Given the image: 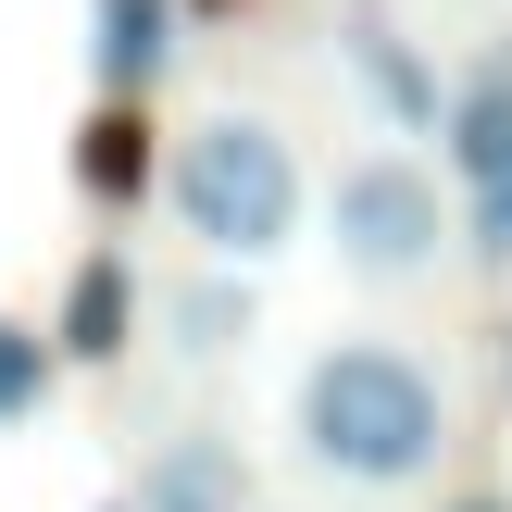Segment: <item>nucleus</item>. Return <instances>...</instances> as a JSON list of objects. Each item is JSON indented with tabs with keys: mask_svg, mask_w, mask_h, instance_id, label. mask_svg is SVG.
Segmentation results:
<instances>
[{
	"mask_svg": "<svg viewBox=\"0 0 512 512\" xmlns=\"http://www.w3.org/2000/svg\"><path fill=\"white\" fill-rule=\"evenodd\" d=\"M438 138H450V163H463V188H488L512 163V50H488V63L438 100Z\"/></svg>",
	"mask_w": 512,
	"mask_h": 512,
	"instance_id": "obj_4",
	"label": "nucleus"
},
{
	"mask_svg": "<svg viewBox=\"0 0 512 512\" xmlns=\"http://www.w3.org/2000/svg\"><path fill=\"white\" fill-rule=\"evenodd\" d=\"M475 512H488V500H475Z\"/></svg>",
	"mask_w": 512,
	"mask_h": 512,
	"instance_id": "obj_14",
	"label": "nucleus"
},
{
	"mask_svg": "<svg viewBox=\"0 0 512 512\" xmlns=\"http://www.w3.org/2000/svg\"><path fill=\"white\" fill-rule=\"evenodd\" d=\"M325 225H338V263H350V275H388V288H400V275H425V263H438L450 200H438V175H425V163L375 150V163H350V175H338Z\"/></svg>",
	"mask_w": 512,
	"mask_h": 512,
	"instance_id": "obj_3",
	"label": "nucleus"
},
{
	"mask_svg": "<svg viewBox=\"0 0 512 512\" xmlns=\"http://www.w3.org/2000/svg\"><path fill=\"white\" fill-rule=\"evenodd\" d=\"M163 50H175V0H100L88 63H100V88H113V100H138L150 75H163Z\"/></svg>",
	"mask_w": 512,
	"mask_h": 512,
	"instance_id": "obj_6",
	"label": "nucleus"
},
{
	"mask_svg": "<svg viewBox=\"0 0 512 512\" xmlns=\"http://www.w3.org/2000/svg\"><path fill=\"white\" fill-rule=\"evenodd\" d=\"M238 500H250L238 438H175L163 463L138 475V512H238Z\"/></svg>",
	"mask_w": 512,
	"mask_h": 512,
	"instance_id": "obj_5",
	"label": "nucleus"
},
{
	"mask_svg": "<svg viewBox=\"0 0 512 512\" xmlns=\"http://www.w3.org/2000/svg\"><path fill=\"white\" fill-rule=\"evenodd\" d=\"M238 338H250V288H238V275L175 288V350H238Z\"/></svg>",
	"mask_w": 512,
	"mask_h": 512,
	"instance_id": "obj_10",
	"label": "nucleus"
},
{
	"mask_svg": "<svg viewBox=\"0 0 512 512\" xmlns=\"http://www.w3.org/2000/svg\"><path fill=\"white\" fill-rule=\"evenodd\" d=\"M500 388H512V338H500Z\"/></svg>",
	"mask_w": 512,
	"mask_h": 512,
	"instance_id": "obj_13",
	"label": "nucleus"
},
{
	"mask_svg": "<svg viewBox=\"0 0 512 512\" xmlns=\"http://www.w3.org/2000/svg\"><path fill=\"white\" fill-rule=\"evenodd\" d=\"M175 213H188V238L213 250V263H263V250L300 238V150L275 138L263 113H213L175 138Z\"/></svg>",
	"mask_w": 512,
	"mask_h": 512,
	"instance_id": "obj_2",
	"label": "nucleus"
},
{
	"mask_svg": "<svg viewBox=\"0 0 512 512\" xmlns=\"http://www.w3.org/2000/svg\"><path fill=\"white\" fill-rule=\"evenodd\" d=\"M63 350H75V363H113V350H125V263H113V250L75 275V300H63Z\"/></svg>",
	"mask_w": 512,
	"mask_h": 512,
	"instance_id": "obj_9",
	"label": "nucleus"
},
{
	"mask_svg": "<svg viewBox=\"0 0 512 512\" xmlns=\"http://www.w3.org/2000/svg\"><path fill=\"white\" fill-rule=\"evenodd\" d=\"M38 388H50V338L0 313V425H13V413H38Z\"/></svg>",
	"mask_w": 512,
	"mask_h": 512,
	"instance_id": "obj_11",
	"label": "nucleus"
},
{
	"mask_svg": "<svg viewBox=\"0 0 512 512\" xmlns=\"http://www.w3.org/2000/svg\"><path fill=\"white\" fill-rule=\"evenodd\" d=\"M350 63H363V88L388 100V125H438V100H450V88H438V63H425L400 25H375V13H363V25H350Z\"/></svg>",
	"mask_w": 512,
	"mask_h": 512,
	"instance_id": "obj_7",
	"label": "nucleus"
},
{
	"mask_svg": "<svg viewBox=\"0 0 512 512\" xmlns=\"http://www.w3.org/2000/svg\"><path fill=\"white\" fill-rule=\"evenodd\" d=\"M438 438H450L438 375L413 350H388V338H338L300 375V450L325 475H350V488H413L438 463Z\"/></svg>",
	"mask_w": 512,
	"mask_h": 512,
	"instance_id": "obj_1",
	"label": "nucleus"
},
{
	"mask_svg": "<svg viewBox=\"0 0 512 512\" xmlns=\"http://www.w3.org/2000/svg\"><path fill=\"white\" fill-rule=\"evenodd\" d=\"M475 250H488V263H512V163L475 188Z\"/></svg>",
	"mask_w": 512,
	"mask_h": 512,
	"instance_id": "obj_12",
	"label": "nucleus"
},
{
	"mask_svg": "<svg viewBox=\"0 0 512 512\" xmlns=\"http://www.w3.org/2000/svg\"><path fill=\"white\" fill-rule=\"evenodd\" d=\"M75 175H88V200H138L150 188V125L125 113V100H100V113L75 125Z\"/></svg>",
	"mask_w": 512,
	"mask_h": 512,
	"instance_id": "obj_8",
	"label": "nucleus"
}]
</instances>
